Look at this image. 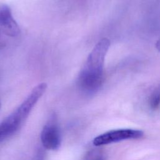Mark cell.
<instances>
[{
    "label": "cell",
    "instance_id": "6da1fadb",
    "mask_svg": "<svg viewBox=\"0 0 160 160\" xmlns=\"http://www.w3.org/2000/svg\"><path fill=\"white\" fill-rule=\"evenodd\" d=\"M109 46V40L102 38L89 54L78 78V84L83 92L92 94L101 86L104 59Z\"/></svg>",
    "mask_w": 160,
    "mask_h": 160
},
{
    "label": "cell",
    "instance_id": "5b68a950",
    "mask_svg": "<svg viewBox=\"0 0 160 160\" xmlns=\"http://www.w3.org/2000/svg\"><path fill=\"white\" fill-rule=\"evenodd\" d=\"M0 29L9 36H16L20 32L19 27L12 16L11 10L6 5L0 6Z\"/></svg>",
    "mask_w": 160,
    "mask_h": 160
},
{
    "label": "cell",
    "instance_id": "7a4b0ae2",
    "mask_svg": "<svg viewBox=\"0 0 160 160\" xmlns=\"http://www.w3.org/2000/svg\"><path fill=\"white\" fill-rule=\"evenodd\" d=\"M46 88L47 84L44 82L37 85L24 101L0 122V143L11 137L21 128Z\"/></svg>",
    "mask_w": 160,
    "mask_h": 160
},
{
    "label": "cell",
    "instance_id": "52a82bcc",
    "mask_svg": "<svg viewBox=\"0 0 160 160\" xmlns=\"http://www.w3.org/2000/svg\"><path fill=\"white\" fill-rule=\"evenodd\" d=\"M156 48L158 50V51L160 52V38L156 41Z\"/></svg>",
    "mask_w": 160,
    "mask_h": 160
},
{
    "label": "cell",
    "instance_id": "8992f818",
    "mask_svg": "<svg viewBox=\"0 0 160 160\" xmlns=\"http://www.w3.org/2000/svg\"><path fill=\"white\" fill-rule=\"evenodd\" d=\"M149 106L152 109H156L160 105V86L151 94L149 100Z\"/></svg>",
    "mask_w": 160,
    "mask_h": 160
},
{
    "label": "cell",
    "instance_id": "277c9868",
    "mask_svg": "<svg viewBox=\"0 0 160 160\" xmlns=\"http://www.w3.org/2000/svg\"><path fill=\"white\" fill-rule=\"evenodd\" d=\"M43 146L49 150H56L61 144V136L59 126L54 118H52L43 127L41 133Z\"/></svg>",
    "mask_w": 160,
    "mask_h": 160
},
{
    "label": "cell",
    "instance_id": "ba28073f",
    "mask_svg": "<svg viewBox=\"0 0 160 160\" xmlns=\"http://www.w3.org/2000/svg\"><path fill=\"white\" fill-rule=\"evenodd\" d=\"M1 102H0V108H1Z\"/></svg>",
    "mask_w": 160,
    "mask_h": 160
},
{
    "label": "cell",
    "instance_id": "3957f363",
    "mask_svg": "<svg viewBox=\"0 0 160 160\" xmlns=\"http://www.w3.org/2000/svg\"><path fill=\"white\" fill-rule=\"evenodd\" d=\"M143 136V132L138 129H119L107 131L96 136L93 139L96 146L106 145L126 139H139Z\"/></svg>",
    "mask_w": 160,
    "mask_h": 160
}]
</instances>
